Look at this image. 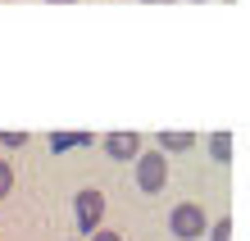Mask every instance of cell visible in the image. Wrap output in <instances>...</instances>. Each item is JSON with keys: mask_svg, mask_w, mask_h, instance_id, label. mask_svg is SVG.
<instances>
[{"mask_svg": "<svg viewBox=\"0 0 250 241\" xmlns=\"http://www.w3.org/2000/svg\"><path fill=\"white\" fill-rule=\"evenodd\" d=\"M205 228H209V219H205V209H200V205H191V200L173 205V214H168V232H173V237L196 241V237H205Z\"/></svg>", "mask_w": 250, "mask_h": 241, "instance_id": "6da1fadb", "label": "cell"}, {"mask_svg": "<svg viewBox=\"0 0 250 241\" xmlns=\"http://www.w3.org/2000/svg\"><path fill=\"white\" fill-rule=\"evenodd\" d=\"M73 219H78V232L82 237H91L100 228V219H105V196H100L96 187H86L73 196Z\"/></svg>", "mask_w": 250, "mask_h": 241, "instance_id": "7a4b0ae2", "label": "cell"}, {"mask_svg": "<svg viewBox=\"0 0 250 241\" xmlns=\"http://www.w3.org/2000/svg\"><path fill=\"white\" fill-rule=\"evenodd\" d=\"M168 182V159H164V150H150V155H137V187L146 196H155V191H164Z\"/></svg>", "mask_w": 250, "mask_h": 241, "instance_id": "3957f363", "label": "cell"}, {"mask_svg": "<svg viewBox=\"0 0 250 241\" xmlns=\"http://www.w3.org/2000/svg\"><path fill=\"white\" fill-rule=\"evenodd\" d=\"M105 155L109 159H137L141 155V137L137 132H109L105 137Z\"/></svg>", "mask_w": 250, "mask_h": 241, "instance_id": "277c9868", "label": "cell"}, {"mask_svg": "<svg viewBox=\"0 0 250 241\" xmlns=\"http://www.w3.org/2000/svg\"><path fill=\"white\" fill-rule=\"evenodd\" d=\"M209 155H214L218 164L232 159V132H214V137H209Z\"/></svg>", "mask_w": 250, "mask_h": 241, "instance_id": "5b68a950", "label": "cell"}, {"mask_svg": "<svg viewBox=\"0 0 250 241\" xmlns=\"http://www.w3.org/2000/svg\"><path fill=\"white\" fill-rule=\"evenodd\" d=\"M159 146L164 150H191L196 137H191V132H159Z\"/></svg>", "mask_w": 250, "mask_h": 241, "instance_id": "8992f818", "label": "cell"}, {"mask_svg": "<svg viewBox=\"0 0 250 241\" xmlns=\"http://www.w3.org/2000/svg\"><path fill=\"white\" fill-rule=\"evenodd\" d=\"M55 150H73V146H91V137H82V132H60V137H50Z\"/></svg>", "mask_w": 250, "mask_h": 241, "instance_id": "52a82bcc", "label": "cell"}, {"mask_svg": "<svg viewBox=\"0 0 250 241\" xmlns=\"http://www.w3.org/2000/svg\"><path fill=\"white\" fill-rule=\"evenodd\" d=\"M205 232H209V241H232V223H228V219H218V223H209Z\"/></svg>", "mask_w": 250, "mask_h": 241, "instance_id": "ba28073f", "label": "cell"}, {"mask_svg": "<svg viewBox=\"0 0 250 241\" xmlns=\"http://www.w3.org/2000/svg\"><path fill=\"white\" fill-rule=\"evenodd\" d=\"M14 191V169H9V159H0V196H9Z\"/></svg>", "mask_w": 250, "mask_h": 241, "instance_id": "9c48e42d", "label": "cell"}, {"mask_svg": "<svg viewBox=\"0 0 250 241\" xmlns=\"http://www.w3.org/2000/svg\"><path fill=\"white\" fill-rule=\"evenodd\" d=\"M0 146H27V132H0Z\"/></svg>", "mask_w": 250, "mask_h": 241, "instance_id": "30bf717a", "label": "cell"}, {"mask_svg": "<svg viewBox=\"0 0 250 241\" xmlns=\"http://www.w3.org/2000/svg\"><path fill=\"white\" fill-rule=\"evenodd\" d=\"M91 241H123V237H119V232H105V228H96V232H91Z\"/></svg>", "mask_w": 250, "mask_h": 241, "instance_id": "8fae6325", "label": "cell"}, {"mask_svg": "<svg viewBox=\"0 0 250 241\" xmlns=\"http://www.w3.org/2000/svg\"><path fill=\"white\" fill-rule=\"evenodd\" d=\"M146 5H168V0H146Z\"/></svg>", "mask_w": 250, "mask_h": 241, "instance_id": "7c38bea8", "label": "cell"}, {"mask_svg": "<svg viewBox=\"0 0 250 241\" xmlns=\"http://www.w3.org/2000/svg\"><path fill=\"white\" fill-rule=\"evenodd\" d=\"M50 5H73V0H50Z\"/></svg>", "mask_w": 250, "mask_h": 241, "instance_id": "4fadbf2b", "label": "cell"}]
</instances>
